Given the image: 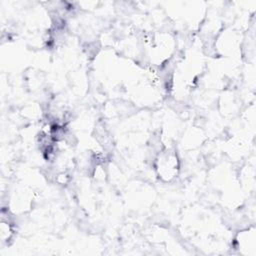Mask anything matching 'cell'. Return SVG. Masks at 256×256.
Instances as JSON below:
<instances>
[{
    "mask_svg": "<svg viewBox=\"0 0 256 256\" xmlns=\"http://www.w3.org/2000/svg\"><path fill=\"white\" fill-rule=\"evenodd\" d=\"M159 173L162 174V176H166L169 178L174 177L177 170V159L174 155L168 154L165 155L164 159H160L159 161Z\"/></svg>",
    "mask_w": 256,
    "mask_h": 256,
    "instance_id": "6da1fadb",
    "label": "cell"
}]
</instances>
